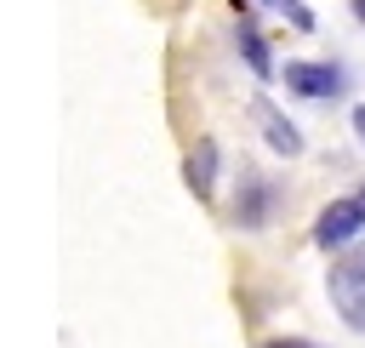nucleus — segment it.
I'll return each instance as SVG.
<instances>
[{"label":"nucleus","instance_id":"f257e3e1","mask_svg":"<svg viewBox=\"0 0 365 348\" xmlns=\"http://www.w3.org/2000/svg\"><path fill=\"white\" fill-rule=\"evenodd\" d=\"M325 291H331V308L342 314V325L365 331V240H354L348 251H336V262L325 274Z\"/></svg>","mask_w":365,"mask_h":348},{"label":"nucleus","instance_id":"f03ea898","mask_svg":"<svg viewBox=\"0 0 365 348\" xmlns=\"http://www.w3.org/2000/svg\"><path fill=\"white\" fill-rule=\"evenodd\" d=\"M354 240H365V200H359V188L354 194H342V200H331L319 217H314V245L319 251H348Z\"/></svg>","mask_w":365,"mask_h":348},{"label":"nucleus","instance_id":"7ed1b4c3","mask_svg":"<svg viewBox=\"0 0 365 348\" xmlns=\"http://www.w3.org/2000/svg\"><path fill=\"white\" fill-rule=\"evenodd\" d=\"M279 80H285V91H297V97H308V103H336L342 86H348V74H342L336 63H314V57L285 63Z\"/></svg>","mask_w":365,"mask_h":348},{"label":"nucleus","instance_id":"20e7f679","mask_svg":"<svg viewBox=\"0 0 365 348\" xmlns=\"http://www.w3.org/2000/svg\"><path fill=\"white\" fill-rule=\"evenodd\" d=\"M274 200H279V188H274L262 171H240L234 222H240V228H262V222H268V211H274Z\"/></svg>","mask_w":365,"mask_h":348},{"label":"nucleus","instance_id":"39448f33","mask_svg":"<svg viewBox=\"0 0 365 348\" xmlns=\"http://www.w3.org/2000/svg\"><path fill=\"white\" fill-rule=\"evenodd\" d=\"M251 120H257V131H262V143H268L274 154H285V160L302 154V131L274 108V97H251Z\"/></svg>","mask_w":365,"mask_h":348},{"label":"nucleus","instance_id":"423d86ee","mask_svg":"<svg viewBox=\"0 0 365 348\" xmlns=\"http://www.w3.org/2000/svg\"><path fill=\"white\" fill-rule=\"evenodd\" d=\"M217 165H222L217 137H194V148H188V160H182V183H188L194 200H211V194H217Z\"/></svg>","mask_w":365,"mask_h":348},{"label":"nucleus","instance_id":"0eeeda50","mask_svg":"<svg viewBox=\"0 0 365 348\" xmlns=\"http://www.w3.org/2000/svg\"><path fill=\"white\" fill-rule=\"evenodd\" d=\"M240 29H234V46H240V57H245V68L257 74V80H274V51H268V34L251 23V11H240L234 17Z\"/></svg>","mask_w":365,"mask_h":348},{"label":"nucleus","instance_id":"6e6552de","mask_svg":"<svg viewBox=\"0 0 365 348\" xmlns=\"http://www.w3.org/2000/svg\"><path fill=\"white\" fill-rule=\"evenodd\" d=\"M257 6H268L274 17H285V23L297 29V34H314V11H308L302 0H257Z\"/></svg>","mask_w":365,"mask_h":348},{"label":"nucleus","instance_id":"1a4fd4ad","mask_svg":"<svg viewBox=\"0 0 365 348\" xmlns=\"http://www.w3.org/2000/svg\"><path fill=\"white\" fill-rule=\"evenodd\" d=\"M257 348H319V342H308V337H268V342H257Z\"/></svg>","mask_w":365,"mask_h":348},{"label":"nucleus","instance_id":"9d476101","mask_svg":"<svg viewBox=\"0 0 365 348\" xmlns=\"http://www.w3.org/2000/svg\"><path fill=\"white\" fill-rule=\"evenodd\" d=\"M354 137H359V148H365V103L354 108Z\"/></svg>","mask_w":365,"mask_h":348},{"label":"nucleus","instance_id":"9b49d317","mask_svg":"<svg viewBox=\"0 0 365 348\" xmlns=\"http://www.w3.org/2000/svg\"><path fill=\"white\" fill-rule=\"evenodd\" d=\"M348 6H354V17H359V23H365V0H348Z\"/></svg>","mask_w":365,"mask_h":348},{"label":"nucleus","instance_id":"f8f14e48","mask_svg":"<svg viewBox=\"0 0 365 348\" xmlns=\"http://www.w3.org/2000/svg\"><path fill=\"white\" fill-rule=\"evenodd\" d=\"M359 200H365V183H359Z\"/></svg>","mask_w":365,"mask_h":348}]
</instances>
